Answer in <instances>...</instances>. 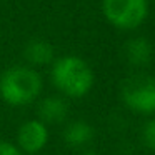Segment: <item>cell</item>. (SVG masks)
Returning a JSON list of instances; mask_svg holds the SVG:
<instances>
[{
    "label": "cell",
    "mask_w": 155,
    "mask_h": 155,
    "mask_svg": "<svg viewBox=\"0 0 155 155\" xmlns=\"http://www.w3.org/2000/svg\"><path fill=\"white\" fill-rule=\"evenodd\" d=\"M124 57L132 67H145L153 57V48L145 37H134L125 44Z\"/></svg>",
    "instance_id": "6"
},
{
    "label": "cell",
    "mask_w": 155,
    "mask_h": 155,
    "mask_svg": "<svg viewBox=\"0 0 155 155\" xmlns=\"http://www.w3.org/2000/svg\"><path fill=\"white\" fill-rule=\"evenodd\" d=\"M95 130L88 122L74 120L64 130V140L68 147H84L94 138Z\"/></svg>",
    "instance_id": "9"
},
{
    "label": "cell",
    "mask_w": 155,
    "mask_h": 155,
    "mask_svg": "<svg viewBox=\"0 0 155 155\" xmlns=\"http://www.w3.org/2000/svg\"><path fill=\"white\" fill-rule=\"evenodd\" d=\"M82 155H98V153H94V152H87V153H82Z\"/></svg>",
    "instance_id": "12"
},
{
    "label": "cell",
    "mask_w": 155,
    "mask_h": 155,
    "mask_svg": "<svg viewBox=\"0 0 155 155\" xmlns=\"http://www.w3.org/2000/svg\"><path fill=\"white\" fill-rule=\"evenodd\" d=\"M0 155H22V153L10 142H0Z\"/></svg>",
    "instance_id": "11"
},
{
    "label": "cell",
    "mask_w": 155,
    "mask_h": 155,
    "mask_svg": "<svg viewBox=\"0 0 155 155\" xmlns=\"http://www.w3.org/2000/svg\"><path fill=\"white\" fill-rule=\"evenodd\" d=\"M52 82L68 97H84L94 85V72L85 60L68 55L54 64Z\"/></svg>",
    "instance_id": "2"
},
{
    "label": "cell",
    "mask_w": 155,
    "mask_h": 155,
    "mask_svg": "<svg viewBox=\"0 0 155 155\" xmlns=\"http://www.w3.org/2000/svg\"><path fill=\"white\" fill-rule=\"evenodd\" d=\"M104 15L114 27L130 30L143 24L148 14L147 0H104Z\"/></svg>",
    "instance_id": "3"
},
{
    "label": "cell",
    "mask_w": 155,
    "mask_h": 155,
    "mask_svg": "<svg viewBox=\"0 0 155 155\" xmlns=\"http://www.w3.org/2000/svg\"><path fill=\"white\" fill-rule=\"evenodd\" d=\"M42 78L30 67H12L0 77V95L8 105L22 107L40 95Z\"/></svg>",
    "instance_id": "1"
},
{
    "label": "cell",
    "mask_w": 155,
    "mask_h": 155,
    "mask_svg": "<svg viewBox=\"0 0 155 155\" xmlns=\"http://www.w3.org/2000/svg\"><path fill=\"white\" fill-rule=\"evenodd\" d=\"M122 100L138 114L155 112V78L150 75H132L122 84Z\"/></svg>",
    "instance_id": "4"
},
{
    "label": "cell",
    "mask_w": 155,
    "mask_h": 155,
    "mask_svg": "<svg viewBox=\"0 0 155 155\" xmlns=\"http://www.w3.org/2000/svg\"><path fill=\"white\" fill-rule=\"evenodd\" d=\"M48 140V132L45 124L40 120H28L18 130V145L27 153H37L45 147Z\"/></svg>",
    "instance_id": "5"
},
{
    "label": "cell",
    "mask_w": 155,
    "mask_h": 155,
    "mask_svg": "<svg viewBox=\"0 0 155 155\" xmlns=\"http://www.w3.org/2000/svg\"><path fill=\"white\" fill-rule=\"evenodd\" d=\"M142 142L150 150H155V118L148 120L142 127Z\"/></svg>",
    "instance_id": "10"
},
{
    "label": "cell",
    "mask_w": 155,
    "mask_h": 155,
    "mask_svg": "<svg viewBox=\"0 0 155 155\" xmlns=\"http://www.w3.org/2000/svg\"><path fill=\"white\" fill-rule=\"evenodd\" d=\"M37 112L44 124H60L68 115V105L62 97H47L38 104Z\"/></svg>",
    "instance_id": "7"
},
{
    "label": "cell",
    "mask_w": 155,
    "mask_h": 155,
    "mask_svg": "<svg viewBox=\"0 0 155 155\" xmlns=\"http://www.w3.org/2000/svg\"><path fill=\"white\" fill-rule=\"evenodd\" d=\"M24 57L27 58L28 64L35 65V67L48 65V64H52L54 58H55V48L48 40L35 38V40H30L25 45Z\"/></svg>",
    "instance_id": "8"
}]
</instances>
